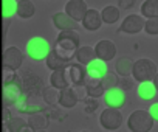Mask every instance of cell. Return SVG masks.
<instances>
[{
    "instance_id": "2",
    "label": "cell",
    "mask_w": 158,
    "mask_h": 132,
    "mask_svg": "<svg viewBox=\"0 0 158 132\" xmlns=\"http://www.w3.org/2000/svg\"><path fill=\"white\" fill-rule=\"evenodd\" d=\"M153 118L150 117L149 110H133L127 118V127L130 132H150L153 127Z\"/></svg>"
},
{
    "instance_id": "40",
    "label": "cell",
    "mask_w": 158,
    "mask_h": 132,
    "mask_svg": "<svg viewBox=\"0 0 158 132\" xmlns=\"http://www.w3.org/2000/svg\"><path fill=\"white\" fill-rule=\"evenodd\" d=\"M118 3H119V8L129 10V8H132V6H133L135 0H118Z\"/></svg>"
},
{
    "instance_id": "18",
    "label": "cell",
    "mask_w": 158,
    "mask_h": 132,
    "mask_svg": "<svg viewBox=\"0 0 158 132\" xmlns=\"http://www.w3.org/2000/svg\"><path fill=\"white\" fill-rule=\"evenodd\" d=\"M136 93H138L139 100H143V101H150V100L155 98L156 89H155V86H153L152 81H143V83L138 84Z\"/></svg>"
},
{
    "instance_id": "24",
    "label": "cell",
    "mask_w": 158,
    "mask_h": 132,
    "mask_svg": "<svg viewBox=\"0 0 158 132\" xmlns=\"http://www.w3.org/2000/svg\"><path fill=\"white\" fill-rule=\"evenodd\" d=\"M28 126L33 127L34 130H37V129H47V126H48V115L44 113L42 110L40 112H36V113H31L30 118H28Z\"/></svg>"
},
{
    "instance_id": "29",
    "label": "cell",
    "mask_w": 158,
    "mask_h": 132,
    "mask_svg": "<svg viewBox=\"0 0 158 132\" xmlns=\"http://www.w3.org/2000/svg\"><path fill=\"white\" fill-rule=\"evenodd\" d=\"M17 2L16 0H2V16L3 19H11L16 14Z\"/></svg>"
},
{
    "instance_id": "5",
    "label": "cell",
    "mask_w": 158,
    "mask_h": 132,
    "mask_svg": "<svg viewBox=\"0 0 158 132\" xmlns=\"http://www.w3.org/2000/svg\"><path fill=\"white\" fill-rule=\"evenodd\" d=\"M79 42H81V37H79V33L76 30H62L56 39V45L68 51H76Z\"/></svg>"
},
{
    "instance_id": "42",
    "label": "cell",
    "mask_w": 158,
    "mask_h": 132,
    "mask_svg": "<svg viewBox=\"0 0 158 132\" xmlns=\"http://www.w3.org/2000/svg\"><path fill=\"white\" fill-rule=\"evenodd\" d=\"M22 132H34V129H33V127H30V126H27Z\"/></svg>"
},
{
    "instance_id": "41",
    "label": "cell",
    "mask_w": 158,
    "mask_h": 132,
    "mask_svg": "<svg viewBox=\"0 0 158 132\" xmlns=\"http://www.w3.org/2000/svg\"><path fill=\"white\" fill-rule=\"evenodd\" d=\"M152 83H153V86H155V89H156V92H158V72L155 73V76H153Z\"/></svg>"
},
{
    "instance_id": "34",
    "label": "cell",
    "mask_w": 158,
    "mask_h": 132,
    "mask_svg": "<svg viewBox=\"0 0 158 132\" xmlns=\"http://www.w3.org/2000/svg\"><path fill=\"white\" fill-rule=\"evenodd\" d=\"M17 79V75H16V70H11V69H3V75H2V83L3 86L5 84H10L13 81Z\"/></svg>"
},
{
    "instance_id": "10",
    "label": "cell",
    "mask_w": 158,
    "mask_h": 132,
    "mask_svg": "<svg viewBox=\"0 0 158 132\" xmlns=\"http://www.w3.org/2000/svg\"><path fill=\"white\" fill-rule=\"evenodd\" d=\"M95 54H96L98 59L109 62L116 56V45L109 39H102L95 45Z\"/></svg>"
},
{
    "instance_id": "36",
    "label": "cell",
    "mask_w": 158,
    "mask_h": 132,
    "mask_svg": "<svg viewBox=\"0 0 158 132\" xmlns=\"http://www.w3.org/2000/svg\"><path fill=\"white\" fill-rule=\"evenodd\" d=\"M84 103H85V109H84V110H85V113H93V112L98 109V100H96V98L89 96Z\"/></svg>"
},
{
    "instance_id": "8",
    "label": "cell",
    "mask_w": 158,
    "mask_h": 132,
    "mask_svg": "<svg viewBox=\"0 0 158 132\" xmlns=\"http://www.w3.org/2000/svg\"><path fill=\"white\" fill-rule=\"evenodd\" d=\"M104 103L107 107H113V109H121L126 104V92L116 86L113 89H109L104 92Z\"/></svg>"
},
{
    "instance_id": "39",
    "label": "cell",
    "mask_w": 158,
    "mask_h": 132,
    "mask_svg": "<svg viewBox=\"0 0 158 132\" xmlns=\"http://www.w3.org/2000/svg\"><path fill=\"white\" fill-rule=\"evenodd\" d=\"M149 113H150V117L153 118V121H158V103H153V104L149 107Z\"/></svg>"
},
{
    "instance_id": "17",
    "label": "cell",
    "mask_w": 158,
    "mask_h": 132,
    "mask_svg": "<svg viewBox=\"0 0 158 132\" xmlns=\"http://www.w3.org/2000/svg\"><path fill=\"white\" fill-rule=\"evenodd\" d=\"M74 56H76L77 62L81 64V65H84V67H85L87 64H90V62L96 57V54H95V48H93V47H89V45L77 47Z\"/></svg>"
},
{
    "instance_id": "19",
    "label": "cell",
    "mask_w": 158,
    "mask_h": 132,
    "mask_svg": "<svg viewBox=\"0 0 158 132\" xmlns=\"http://www.w3.org/2000/svg\"><path fill=\"white\" fill-rule=\"evenodd\" d=\"M36 13V6L31 0H19L17 2V10H16V14L20 17V19H30L33 17Z\"/></svg>"
},
{
    "instance_id": "25",
    "label": "cell",
    "mask_w": 158,
    "mask_h": 132,
    "mask_svg": "<svg viewBox=\"0 0 158 132\" xmlns=\"http://www.w3.org/2000/svg\"><path fill=\"white\" fill-rule=\"evenodd\" d=\"M141 16L146 19H158V0H144L141 5Z\"/></svg>"
},
{
    "instance_id": "27",
    "label": "cell",
    "mask_w": 158,
    "mask_h": 132,
    "mask_svg": "<svg viewBox=\"0 0 158 132\" xmlns=\"http://www.w3.org/2000/svg\"><path fill=\"white\" fill-rule=\"evenodd\" d=\"M5 126H6L8 132H22L28 124H27L25 120L20 118V117H10V118L5 121Z\"/></svg>"
},
{
    "instance_id": "4",
    "label": "cell",
    "mask_w": 158,
    "mask_h": 132,
    "mask_svg": "<svg viewBox=\"0 0 158 132\" xmlns=\"http://www.w3.org/2000/svg\"><path fill=\"white\" fill-rule=\"evenodd\" d=\"M123 113L119 112V109H113V107H106L101 115H99V123L106 130H116L121 127L123 124Z\"/></svg>"
},
{
    "instance_id": "35",
    "label": "cell",
    "mask_w": 158,
    "mask_h": 132,
    "mask_svg": "<svg viewBox=\"0 0 158 132\" xmlns=\"http://www.w3.org/2000/svg\"><path fill=\"white\" fill-rule=\"evenodd\" d=\"M89 89V96H92V98H101V96H104V92H106V89L102 87V84H98V86H93V87H87Z\"/></svg>"
},
{
    "instance_id": "38",
    "label": "cell",
    "mask_w": 158,
    "mask_h": 132,
    "mask_svg": "<svg viewBox=\"0 0 158 132\" xmlns=\"http://www.w3.org/2000/svg\"><path fill=\"white\" fill-rule=\"evenodd\" d=\"M48 117H51V118H54V120H57V121H64L65 113H62V112H60V110H57V109H53V110H50Z\"/></svg>"
},
{
    "instance_id": "20",
    "label": "cell",
    "mask_w": 158,
    "mask_h": 132,
    "mask_svg": "<svg viewBox=\"0 0 158 132\" xmlns=\"http://www.w3.org/2000/svg\"><path fill=\"white\" fill-rule=\"evenodd\" d=\"M119 16H121V11L119 8L113 6V5H107L102 11H101V19H102V23H107V25H113L119 20Z\"/></svg>"
},
{
    "instance_id": "37",
    "label": "cell",
    "mask_w": 158,
    "mask_h": 132,
    "mask_svg": "<svg viewBox=\"0 0 158 132\" xmlns=\"http://www.w3.org/2000/svg\"><path fill=\"white\" fill-rule=\"evenodd\" d=\"M118 86H119V87H121V89L126 92V90L132 89V81L129 79V76H123V79L119 81V84H118Z\"/></svg>"
},
{
    "instance_id": "12",
    "label": "cell",
    "mask_w": 158,
    "mask_h": 132,
    "mask_svg": "<svg viewBox=\"0 0 158 132\" xmlns=\"http://www.w3.org/2000/svg\"><path fill=\"white\" fill-rule=\"evenodd\" d=\"M65 75L68 86H76V84H84L85 79V67L81 64H71L65 67Z\"/></svg>"
},
{
    "instance_id": "14",
    "label": "cell",
    "mask_w": 158,
    "mask_h": 132,
    "mask_svg": "<svg viewBox=\"0 0 158 132\" xmlns=\"http://www.w3.org/2000/svg\"><path fill=\"white\" fill-rule=\"evenodd\" d=\"M81 23H82V27L87 31H98L101 28V25H102V19H101V14L96 10L89 8Z\"/></svg>"
},
{
    "instance_id": "28",
    "label": "cell",
    "mask_w": 158,
    "mask_h": 132,
    "mask_svg": "<svg viewBox=\"0 0 158 132\" xmlns=\"http://www.w3.org/2000/svg\"><path fill=\"white\" fill-rule=\"evenodd\" d=\"M42 96H44V101L48 106H56L57 101H59V90L50 86V87L42 90Z\"/></svg>"
},
{
    "instance_id": "6",
    "label": "cell",
    "mask_w": 158,
    "mask_h": 132,
    "mask_svg": "<svg viewBox=\"0 0 158 132\" xmlns=\"http://www.w3.org/2000/svg\"><path fill=\"white\" fill-rule=\"evenodd\" d=\"M23 64V53L17 47H8L2 54V65L3 69L19 70Z\"/></svg>"
},
{
    "instance_id": "26",
    "label": "cell",
    "mask_w": 158,
    "mask_h": 132,
    "mask_svg": "<svg viewBox=\"0 0 158 132\" xmlns=\"http://www.w3.org/2000/svg\"><path fill=\"white\" fill-rule=\"evenodd\" d=\"M45 64H47V67L50 69V70H57V69H64V67H67V61H64L59 54H56L54 51H53V48H51V51H50V54L47 56V59H45Z\"/></svg>"
},
{
    "instance_id": "11",
    "label": "cell",
    "mask_w": 158,
    "mask_h": 132,
    "mask_svg": "<svg viewBox=\"0 0 158 132\" xmlns=\"http://www.w3.org/2000/svg\"><path fill=\"white\" fill-rule=\"evenodd\" d=\"M22 95H23V84L20 83L19 78L3 86V100L6 104H16Z\"/></svg>"
},
{
    "instance_id": "23",
    "label": "cell",
    "mask_w": 158,
    "mask_h": 132,
    "mask_svg": "<svg viewBox=\"0 0 158 132\" xmlns=\"http://www.w3.org/2000/svg\"><path fill=\"white\" fill-rule=\"evenodd\" d=\"M42 87V79L39 76H34V75H28L25 79H23V90L28 93V95H37L39 90Z\"/></svg>"
},
{
    "instance_id": "9",
    "label": "cell",
    "mask_w": 158,
    "mask_h": 132,
    "mask_svg": "<svg viewBox=\"0 0 158 132\" xmlns=\"http://www.w3.org/2000/svg\"><path fill=\"white\" fill-rule=\"evenodd\" d=\"M87 10L89 8H87L84 0H68L67 5H65V14L70 16L76 23L77 22H82Z\"/></svg>"
},
{
    "instance_id": "33",
    "label": "cell",
    "mask_w": 158,
    "mask_h": 132,
    "mask_svg": "<svg viewBox=\"0 0 158 132\" xmlns=\"http://www.w3.org/2000/svg\"><path fill=\"white\" fill-rule=\"evenodd\" d=\"M53 51H54L56 54H59V56H60L64 61H67V62H68V61H71V59L74 57V53H76V51L64 50V48H60V47H57V45H54V47H53Z\"/></svg>"
},
{
    "instance_id": "15",
    "label": "cell",
    "mask_w": 158,
    "mask_h": 132,
    "mask_svg": "<svg viewBox=\"0 0 158 132\" xmlns=\"http://www.w3.org/2000/svg\"><path fill=\"white\" fill-rule=\"evenodd\" d=\"M57 104L60 107H64V109H71V107H74L77 104V96H76V93H74L71 86H67V87L59 90V101H57Z\"/></svg>"
},
{
    "instance_id": "30",
    "label": "cell",
    "mask_w": 158,
    "mask_h": 132,
    "mask_svg": "<svg viewBox=\"0 0 158 132\" xmlns=\"http://www.w3.org/2000/svg\"><path fill=\"white\" fill-rule=\"evenodd\" d=\"M101 84H102V87H104L106 90H109V89H113V87H116V86L119 84V79H118V76H116L115 73H112V72H107V73L102 76V79H101Z\"/></svg>"
},
{
    "instance_id": "43",
    "label": "cell",
    "mask_w": 158,
    "mask_h": 132,
    "mask_svg": "<svg viewBox=\"0 0 158 132\" xmlns=\"http://www.w3.org/2000/svg\"><path fill=\"white\" fill-rule=\"evenodd\" d=\"M34 132H47L45 129H37V130H34Z\"/></svg>"
},
{
    "instance_id": "32",
    "label": "cell",
    "mask_w": 158,
    "mask_h": 132,
    "mask_svg": "<svg viewBox=\"0 0 158 132\" xmlns=\"http://www.w3.org/2000/svg\"><path fill=\"white\" fill-rule=\"evenodd\" d=\"M76 96H77V101H85L89 98V89L85 84H76V86H71Z\"/></svg>"
},
{
    "instance_id": "7",
    "label": "cell",
    "mask_w": 158,
    "mask_h": 132,
    "mask_svg": "<svg viewBox=\"0 0 158 132\" xmlns=\"http://www.w3.org/2000/svg\"><path fill=\"white\" fill-rule=\"evenodd\" d=\"M144 17L141 14H130L127 16L123 22H121V27H119V33H124V34H136L139 33L141 30H144Z\"/></svg>"
},
{
    "instance_id": "1",
    "label": "cell",
    "mask_w": 158,
    "mask_h": 132,
    "mask_svg": "<svg viewBox=\"0 0 158 132\" xmlns=\"http://www.w3.org/2000/svg\"><path fill=\"white\" fill-rule=\"evenodd\" d=\"M51 51V47H50V42L42 37V36H34L31 37L28 42H27V47H25V53L27 56L34 61V62H40V61H45L47 56L50 54Z\"/></svg>"
},
{
    "instance_id": "16",
    "label": "cell",
    "mask_w": 158,
    "mask_h": 132,
    "mask_svg": "<svg viewBox=\"0 0 158 132\" xmlns=\"http://www.w3.org/2000/svg\"><path fill=\"white\" fill-rule=\"evenodd\" d=\"M53 25L59 31H62V30H76V22L70 16H67L65 13L53 14Z\"/></svg>"
},
{
    "instance_id": "21",
    "label": "cell",
    "mask_w": 158,
    "mask_h": 132,
    "mask_svg": "<svg viewBox=\"0 0 158 132\" xmlns=\"http://www.w3.org/2000/svg\"><path fill=\"white\" fill-rule=\"evenodd\" d=\"M50 86L60 90L64 87L68 86V81H67V75H65V67L64 69H57V70H53L51 76H50Z\"/></svg>"
},
{
    "instance_id": "3",
    "label": "cell",
    "mask_w": 158,
    "mask_h": 132,
    "mask_svg": "<svg viewBox=\"0 0 158 132\" xmlns=\"http://www.w3.org/2000/svg\"><path fill=\"white\" fill-rule=\"evenodd\" d=\"M156 65L152 59L149 57H141L133 62V69H132V76L136 83L143 81H152L155 73H156Z\"/></svg>"
},
{
    "instance_id": "44",
    "label": "cell",
    "mask_w": 158,
    "mask_h": 132,
    "mask_svg": "<svg viewBox=\"0 0 158 132\" xmlns=\"http://www.w3.org/2000/svg\"><path fill=\"white\" fill-rule=\"evenodd\" d=\"M81 132H90V130H81Z\"/></svg>"
},
{
    "instance_id": "13",
    "label": "cell",
    "mask_w": 158,
    "mask_h": 132,
    "mask_svg": "<svg viewBox=\"0 0 158 132\" xmlns=\"http://www.w3.org/2000/svg\"><path fill=\"white\" fill-rule=\"evenodd\" d=\"M109 72L107 69V62L95 57L90 64L85 65V76L87 78H92V79H102V76Z\"/></svg>"
},
{
    "instance_id": "31",
    "label": "cell",
    "mask_w": 158,
    "mask_h": 132,
    "mask_svg": "<svg viewBox=\"0 0 158 132\" xmlns=\"http://www.w3.org/2000/svg\"><path fill=\"white\" fill-rule=\"evenodd\" d=\"M144 31L150 36H156L158 34V19L153 17V19H146L144 22Z\"/></svg>"
},
{
    "instance_id": "22",
    "label": "cell",
    "mask_w": 158,
    "mask_h": 132,
    "mask_svg": "<svg viewBox=\"0 0 158 132\" xmlns=\"http://www.w3.org/2000/svg\"><path fill=\"white\" fill-rule=\"evenodd\" d=\"M132 69H133V61L127 56H123L116 61L115 64V70L116 73L123 78V76H130L132 75Z\"/></svg>"
}]
</instances>
